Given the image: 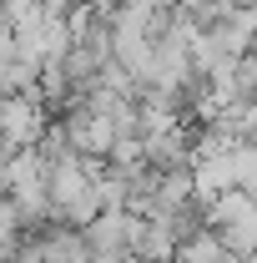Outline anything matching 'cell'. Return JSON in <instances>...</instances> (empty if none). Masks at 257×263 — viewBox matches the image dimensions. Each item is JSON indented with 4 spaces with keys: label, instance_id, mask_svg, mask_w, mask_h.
I'll return each instance as SVG.
<instances>
[{
    "label": "cell",
    "instance_id": "obj_1",
    "mask_svg": "<svg viewBox=\"0 0 257 263\" xmlns=\"http://www.w3.org/2000/svg\"><path fill=\"white\" fill-rule=\"evenodd\" d=\"M177 263H227V243H217V238H187L177 248Z\"/></svg>",
    "mask_w": 257,
    "mask_h": 263
}]
</instances>
